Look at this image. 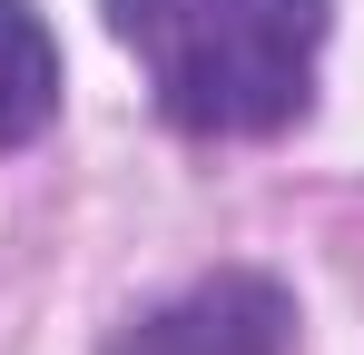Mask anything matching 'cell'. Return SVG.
Wrapping results in <instances>:
<instances>
[{"label":"cell","mask_w":364,"mask_h":355,"mask_svg":"<svg viewBox=\"0 0 364 355\" xmlns=\"http://www.w3.org/2000/svg\"><path fill=\"white\" fill-rule=\"evenodd\" d=\"M109 30L187 138H266L315 89L325 0H109Z\"/></svg>","instance_id":"cell-1"},{"label":"cell","mask_w":364,"mask_h":355,"mask_svg":"<svg viewBox=\"0 0 364 355\" xmlns=\"http://www.w3.org/2000/svg\"><path fill=\"white\" fill-rule=\"evenodd\" d=\"M286 346H296V306H286V287L227 267V277L187 287L178 306H158L119 355H286Z\"/></svg>","instance_id":"cell-2"},{"label":"cell","mask_w":364,"mask_h":355,"mask_svg":"<svg viewBox=\"0 0 364 355\" xmlns=\"http://www.w3.org/2000/svg\"><path fill=\"white\" fill-rule=\"evenodd\" d=\"M60 118V40L30 0H0V158Z\"/></svg>","instance_id":"cell-3"}]
</instances>
